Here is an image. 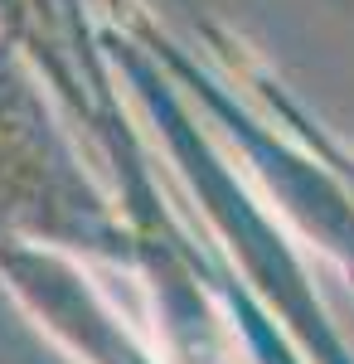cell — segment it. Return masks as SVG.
<instances>
[{"instance_id":"6da1fadb","label":"cell","mask_w":354,"mask_h":364,"mask_svg":"<svg viewBox=\"0 0 354 364\" xmlns=\"http://www.w3.org/2000/svg\"><path fill=\"white\" fill-rule=\"evenodd\" d=\"M97 44L107 54L112 73L136 97L141 117L151 122V132L170 156L175 175L185 180L190 199L199 204L204 228L214 233L223 257L243 272V282L257 291V301L286 326V336L301 345V355L311 364H354V350L345 345L340 326L330 321L326 301L316 296V282L301 262L296 238L281 228L272 204H262L257 190L233 170V161L218 151V141L199 127L185 83L117 20L97 29Z\"/></svg>"},{"instance_id":"7a4b0ae2","label":"cell","mask_w":354,"mask_h":364,"mask_svg":"<svg viewBox=\"0 0 354 364\" xmlns=\"http://www.w3.org/2000/svg\"><path fill=\"white\" fill-rule=\"evenodd\" d=\"M82 78L92 87L87 127L107 151L112 175H117V199H122V214H127L132 238H136L132 272L141 277L146 301H151L156 350L165 355V364H243L247 360L243 340L233 331L214 282L204 277L199 233L170 209L161 180L151 170V151H146L141 132L132 127V117L122 112V102L112 92L117 73H112L102 44H87Z\"/></svg>"},{"instance_id":"3957f363","label":"cell","mask_w":354,"mask_h":364,"mask_svg":"<svg viewBox=\"0 0 354 364\" xmlns=\"http://www.w3.org/2000/svg\"><path fill=\"white\" fill-rule=\"evenodd\" d=\"M29 58L25 34L0 29V243L39 238L132 267L136 238L122 199L87 175Z\"/></svg>"},{"instance_id":"277c9868","label":"cell","mask_w":354,"mask_h":364,"mask_svg":"<svg viewBox=\"0 0 354 364\" xmlns=\"http://www.w3.org/2000/svg\"><path fill=\"white\" fill-rule=\"evenodd\" d=\"M0 282L29 311V321L78 364H165L156 340L132 331L107 291L87 277L82 252L39 238H5Z\"/></svg>"},{"instance_id":"5b68a950","label":"cell","mask_w":354,"mask_h":364,"mask_svg":"<svg viewBox=\"0 0 354 364\" xmlns=\"http://www.w3.org/2000/svg\"><path fill=\"white\" fill-rule=\"evenodd\" d=\"M199 262H204V277L214 282V291L223 296V311H228L233 331H238V340H243L247 364H311L306 355H301V345L286 336V326L257 301V291L243 282V272L223 257V248L214 243L209 228L199 233Z\"/></svg>"}]
</instances>
